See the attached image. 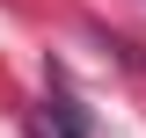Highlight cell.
Listing matches in <instances>:
<instances>
[{
	"mask_svg": "<svg viewBox=\"0 0 146 138\" xmlns=\"http://www.w3.org/2000/svg\"><path fill=\"white\" fill-rule=\"evenodd\" d=\"M139 7H146V0H139Z\"/></svg>",
	"mask_w": 146,
	"mask_h": 138,
	"instance_id": "7a4b0ae2",
	"label": "cell"
},
{
	"mask_svg": "<svg viewBox=\"0 0 146 138\" xmlns=\"http://www.w3.org/2000/svg\"><path fill=\"white\" fill-rule=\"evenodd\" d=\"M36 131L44 138H88V109L66 95L58 73H44V109H36Z\"/></svg>",
	"mask_w": 146,
	"mask_h": 138,
	"instance_id": "6da1fadb",
	"label": "cell"
}]
</instances>
